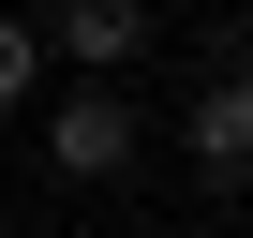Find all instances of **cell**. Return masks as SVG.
I'll use <instances>...</instances> for the list:
<instances>
[{"label": "cell", "instance_id": "obj_1", "mask_svg": "<svg viewBox=\"0 0 253 238\" xmlns=\"http://www.w3.org/2000/svg\"><path fill=\"white\" fill-rule=\"evenodd\" d=\"M134 149H149V104L134 89H45V179H75V194H104V179H134Z\"/></svg>", "mask_w": 253, "mask_h": 238}, {"label": "cell", "instance_id": "obj_2", "mask_svg": "<svg viewBox=\"0 0 253 238\" xmlns=\"http://www.w3.org/2000/svg\"><path fill=\"white\" fill-rule=\"evenodd\" d=\"M30 45H45V60H75L89 89H119V75L149 60V0H45Z\"/></svg>", "mask_w": 253, "mask_h": 238}, {"label": "cell", "instance_id": "obj_3", "mask_svg": "<svg viewBox=\"0 0 253 238\" xmlns=\"http://www.w3.org/2000/svg\"><path fill=\"white\" fill-rule=\"evenodd\" d=\"M179 149H194V179H238V164H253V89H238V75H209V89L179 104Z\"/></svg>", "mask_w": 253, "mask_h": 238}, {"label": "cell", "instance_id": "obj_4", "mask_svg": "<svg viewBox=\"0 0 253 238\" xmlns=\"http://www.w3.org/2000/svg\"><path fill=\"white\" fill-rule=\"evenodd\" d=\"M15 104H45V45H30L15 0H0V119H15Z\"/></svg>", "mask_w": 253, "mask_h": 238}, {"label": "cell", "instance_id": "obj_5", "mask_svg": "<svg viewBox=\"0 0 253 238\" xmlns=\"http://www.w3.org/2000/svg\"><path fill=\"white\" fill-rule=\"evenodd\" d=\"M104 238H164V223H104Z\"/></svg>", "mask_w": 253, "mask_h": 238}, {"label": "cell", "instance_id": "obj_6", "mask_svg": "<svg viewBox=\"0 0 253 238\" xmlns=\"http://www.w3.org/2000/svg\"><path fill=\"white\" fill-rule=\"evenodd\" d=\"M194 238H223V223H194Z\"/></svg>", "mask_w": 253, "mask_h": 238}]
</instances>
